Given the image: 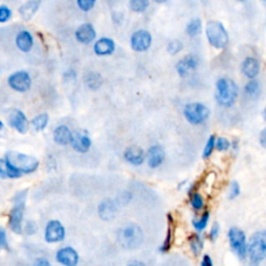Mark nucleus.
Listing matches in <instances>:
<instances>
[{"instance_id":"obj_14","label":"nucleus","mask_w":266,"mask_h":266,"mask_svg":"<svg viewBox=\"0 0 266 266\" xmlns=\"http://www.w3.org/2000/svg\"><path fill=\"white\" fill-rule=\"evenodd\" d=\"M198 59L194 55H189L182 58L176 66L177 72L180 77L185 78L198 68Z\"/></svg>"},{"instance_id":"obj_16","label":"nucleus","mask_w":266,"mask_h":266,"mask_svg":"<svg viewBox=\"0 0 266 266\" xmlns=\"http://www.w3.org/2000/svg\"><path fill=\"white\" fill-rule=\"evenodd\" d=\"M75 37L77 41L82 44H90L92 41L95 40L96 38V31L94 26L90 23H85L80 25L77 28Z\"/></svg>"},{"instance_id":"obj_7","label":"nucleus","mask_w":266,"mask_h":266,"mask_svg":"<svg viewBox=\"0 0 266 266\" xmlns=\"http://www.w3.org/2000/svg\"><path fill=\"white\" fill-rule=\"evenodd\" d=\"M185 119L191 124L199 125L204 123L210 116L209 108L202 103H190L184 107Z\"/></svg>"},{"instance_id":"obj_38","label":"nucleus","mask_w":266,"mask_h":266,"mask_svg":"<svg viewBox=\"0 0 266 266\" xmlns=\"http://www.w3.org/2000/svg\"><path fill=\"white\" fill-rule=\"evenodd\" d=\"M231 144L226 137H218L215 143V148L218 151H227L230 148Z\"/></svg>"},{"instance_id":"obj_24","label":"nucleus","mask_w":266,"mask_h":266,"mask_svg":"<svg viewBox=\"0 0 266 266\" xmlns=\"http://www.w3.org/2000/svg\"><path fill=\"white\" fill-rule=\"evenodd\" d=\"M39 8H40V0H30V2H27L19 10L21 18L25 21H29L34 17Z\"/></svg>"},{"instance_id":"obj_33","label":"nucleus","mask_w":266,"mask_h":266,"mask_svg":"<svg viewBox=\"0 0 266 266\" xmlns=\"http://www.w3.org/2000/svg\"><path fill=\"white\" fill-rule=\"evenodd\" d=\"M129 7L135 13H142L149 7V0H130Z\"/></svg>"},{"instance_id":"obj_49","label":"nucleus","mask_w":266,"mask_h":266,"mask_svg":"<svg viewBox=\"0 0 266 266\" xmlns=\"http://www.w3.org/2000/svg\"><path fill=\"white\" fill-rule=\"evenodd\" d=\"M263 119L266 121V107L264 108V111H263Z\"/></svg>"},{"instance_id":"obj_1","label":"nucleus","mask_w":266,"mask_h":266,"mask_svg":"<svg viewBox=\"0 0 266 266\" xmlns=\"http://www.w3.org/2000/svg\"><path fill=\"white\" fill-rule=\"evenodd\" d=\"M238 97V86L230 78H221L216 82L215 99L217 103L224 106H232Z\"/></svg>"},{"instance_id":"obj_4","label":"nucleus","mask_w":266,"mask_h":266,"mask_svg":"<svg viewBox=\"0 0 266 266\" xmlns=\"http://www.w3.org/2000/svg\"><path fill=\"white\" fill-rule=\"evenodd\" d=\"M5 158L22 174H31L39 167V160L36 157L23 153L11 151L7 153Z\"/></svg>"},{"instance_id":"obj_10","label":"nucleus","mask_w":266,"mask_h":266,"mask_svg":"<svg viewBox=\"0 0 266 266\" xmlns=\"http://www.w3.org/2000/svg\"><path fill=\"white\" fill-rule=\"evenodd\" d=\"M9 85L16 92L24 93L30 88L31 78L25 71H18L12 74L8 79Z\"/></svg>"},{"instance_id":"obj_44","label":"nucleus","mask_w":266,"mask_h":266,"mask_svg":"<svg viewBox=\"0 0 266 266\" xmlns=\"http://www.w3.org/2000/svg\"><path fill=\"white\" fill-rule=\"evenodd\" d=\"M33 266H51L50 262L47 260L46 258H38L35 262Z\"/></svg>"},{"instance_id":"obj_39","label":"nucleus","mask_w":266,"mask_h":266,"mask_svg":"<svg viewBox=\"0 0 266 266\" xmlns=\"http://www.w3.org/2000/svg\"><path fill=\"white\" fill-rule=\"evenodd\" d=\"M12 16V11L11 9H9L8 7L6 6H2V8H0V22H7Z\"/></svg>"},{"instance_id":"obj_30","label":"nucleus","mask_w":266,"mask_h":266,"mask_svg":"<svg viewBox=\"0 0 266 266\" xmlns=\"http://www.w3.org/2000/svg\"><path fill=\"white\" fill-rule=\"evenodd\" d=\"M209 216H210V213L208 211H206L205 213H203L202 216L200 218H198V220H195L193 221V226L194 228L198 231V232H202L204 231L208 225V222H209Z\"/></svg>"},{"instance_id":"obj_50","label":"nucleus","mask_w":266,"mask_h":266,"mask_svg":"<svg viewBox=\"0 0 266 266\" xmlns=\"http://www.w3.org/2000/svg\"><path fill=\"white\" fill-rule=\"evenodd\" d=\"M237 2H239V3H244V2H246V0H237Z\"/></svg>"},{"instance_id":"obj_46","label":"nucleus","mask_w":266,"mask_h":266,"mask_svg":"<svg viewBox=\"0 0 266 266\" xmlns=\"http://www.w3.org/2000/svg\"><path fill=\"white\" fill-rule=\"evenodd\" d=\"M259 140H260V145H261L263 148L266 149V128L263 129V130L261 131Z\"/></svg>"},{"instance_id":"obj_32","label":"nucleus","mask_w":266,"mask_h":266,"mask_svg":"<svg viewBox=\"0 0 266 266\" xmlns=\"http://www.w3.org/2000/svg\"><path fill=\"white\" fill-rule=\"evenodd\" d=\"M167 218H168V229H167V232H166L165 239H164L162 245L159 248L160 252H162V253H166V252L169 251L170 243H171V223H173V217H171L170 214H168Z\"/></svg>"},{"instance_id":"obj_12","label":"nucleus","mask_w":266,"mask_h":266,"mask_svg":"<svg viewBox=\"0 0 266 266\" xmlns=\"http://www.w3.org/2000/svg\"><path fill=\"white\" fill-rule=\"evenodd\" d=\"M56 261L64 266H77L79 262V255L71 246L59 248L55 254Z\"/></svg>"},{"instance_id":"obj_34","label":"nucleus","mask_w":266,"mask_h":266,"mask_svg":"<svg viewBox=\"0 0 266 266\" xmlns=\"http://www.w3.org/2000/svg\"><path fill=\"white\" fill-rule=\"evenodd\" d=\"M191 205L195 210H201L204 207V199L199 193H194L191 197Z\"/></svg>"},{"instance_id":"obj_29","label":"nucleus","mask_w":266,"mask_h":266,"mask_svg":"<svg viewBox=\"0 0 266 266\" xmlns=\"http://www.w3.org/2000/svg\"><path fill=\"white\" fill-rule=\"evenodd\" d=\"M87 86L92 90H97L102 84V77L98 73H90L85 78Z\"/></svg>"},{"instance_id":"obj_20","label":"nucleus","mask_w":266,"mask_h":266,"mask_svg":"<svg viewBox=\"0 0 266 266\" xmlns=\"http://www.w3.org/2000/svg\"><path fill=\"white\" fill-rule=\"evenodd\" d=\"M241 71L243 75L249 79L255 78L260 71L259 61L254 57H246L241 64Z\"/></svg>"},{"instance_id":"obj_11","label":"nucleus","mask_w":266,"mask_h":266,"mask_svg":"<svg viewBox=\"0 0 266 266\" xmlns=\"http://www.w3.org/2000/svg\"><path fill=\"white\" fill-rule=\"evenodd\" d=\"M152 37L147 30H137L131 37V47L137 52H144L150 48Z\"/></svg>"},{"instance_id":"obj_42","label":"nucleus","mask_w":266,"mask_h":266,"mask_svg":"<svg viewBox=\"0 0 266 266\" xmlns=\"http://www.w3.org/2000/svg\"><path fill=\"white\" fill-rule=\"evenodd\" d=\"M0 246L4 249H9V241L7 237V232L4 228L0 230Z\"/></svg>"},{"instance_id":"obj_37","label":"nucleus","mask_w":266,"mask_h":266,"mask_svg":"<svg viewBox=\"0 0 266 266\" xmlns=\"http://www.w3.org/2000/svg\"><path fill=\"white\" fill-rule=\"evenodd\" d=\"M96 0H77V5L79 9L83 12L91 11L94 7H95Z\"/></svg>"},{"instance_id":"obj_35","label":"nucleus","mask_w":266,"mask_h":266,"mask_svg":"<svg viewBox=\"0 0 266 266\" xmlns=\"http://www.w3.org/2000/svg\"><path fill=\"white\" fill-rule=\"evenodd\" d=\"M215 143H216V138L214 135H211L208 140H207V144L205 146L204 152H203V158L207 159L209 156L212 154L214 148H215Z\"/></svg>"},{"instance_id":"obj_48","label":"nucleus","mask_w":266,"mask_h":266,"mask_svg":"<svg viewBox=\"0 0 266 266\" xmlns=\"http://www.w3.org/2000/svg\"><path fill=\"white\" fill-rule=\"evenodd\" d=\"M165 2L166 0H154V3H156V4H163Z\"/></svg>"},{"instance_id":"obj_18","label":"nucleus","mask_w":266,"mask_h":266,"mask_svg":"<svg viewBox=\"0 0 266 266\" xmlns=\"http://www.w3.org/2000/svg\"><path fill=\"white\" fill-rule=\"evenodd\" d=\"M98 213L103 221L107 222V221L114 220L116 213H117L116 203L111 199L103 200L99 205Z\"/></svg>"},{"instance_id":"obj_5","label":"nucleus","mask_w":266,"mask_h":266,"mask_svg":"<svg viewBox=\"0 0 266 266\" xmlns=\"http://www.w3.org/2000/svg\"><path fill=\"white\" fill-rule=\"evenodd\" d=\"M118 240L123 247L134 249L143 242V230L137 225L130 224L119 231Z\"/></svg>"},{"instance_id":"obj_27","label":"nucleus","mask_w":266,"mask_h":266,"mask_svg":"<svg viewBox=\"0 0 266 266\" xmlns=\"http://www.w3.org/2000/svg\"><path fill=\"white\" fill-rule=\"evenodd\" d=\"M48 121H49L48 115L41 114L33 119V121H31V125H33V127L36 131H43L46 128L47 124H48Z\"/></svg>"},{"instance_id":"obj_2","label":"nucleus","mask_w":266,"mask_h":266,"mask_svg":"<svg viewBox=\"0 0 266 266\" xmlns=\"http://www.w3.org/2000/svg\"><path fill=\"white\" fill-rule=\"evenodd\" d=\"M27 197V191H21L13 198L14 206L9 215V226L14 233L21 234L23 231L22 222L25 211V202Z\"/></svg>"},{"instance_id":"obj_6","label":"nucleus","mask_w":266,"mask_h":266,"mask_svg":"<svg viewBox=\"0 0 266 266\" xmlns=\"http://www.w3.org/2000/svg\"><path fill=\"white\" fill-rule=\"evenodd\" d=\"M206 36L211 46L224 49L229 43V35L224 25L218 21H209L206 25Z\"/></svg>"},{"instance_id":"obj_45","label":"nucleus","mask_w":266,"mask_h":266,"mask_svg":"<svg viewBox=\"0 0 266 266\" xmlns=\"http://www.w3.org/2000/svg\"><path fill=\"white\" fill-rule=\"evenodd\" d=\"M201 266H213V262H212L210 256L205 255L204 257H203L202 262H201Z\"/></svg>"},{"instance_id":"obj_8","label":"nucleus","mask_w":266,"mask_h":266,"mask_svg":"<svg viewBox=\"0 0 266 266\" xmlns=\"http://www.w3.org/2000/svg\"><path fill=\"white\" fill-rule=\"evenodd\" d=\"M229 242L231 248L234 251L239 259L243 260L247 255V245H246V238L245 234L240 229L233 227L229 231Z\"/></svg>"},{"instance_id":"obj_41","label":"nucleus","mask_w":266,"mask_h":266,"mask_svg":"<svg viewBox=\"0 0 266 266\" xmlns=\"http://www.w3.org/2000/svg\"><path fill=\"white\" fill-rule=\"evenodd\" d=\"M240 194V187H239V184L236 182V181H234L232 182L231 184V187H230V193H229V198L231 200L233 199H235L239 196Z\"/></svg>"},{"instance_id":"obj_3","label":"nucleus","mask_w":266,"mask_h":266,"mask_svg":"<svg viewBox=\"0 0 266 266\" xmlns=\"http://www.w3.org/2000/svg\"><path fill=\"white\" fill-rule=\"evenodd\" d=\"M247 256L252 266H258L266 258V231L256 232L247 245Z\"/></svg>"},{"instance_id":"obj_17","label":"nucleus","mask_w":266,"mask_h":266,"mask_svg":"<svg viewBox=\"0 0 266 266\" xmlns=\"http://www.w3.org/2000/svg\"><path fill=\"white\" fill-rule=\"evenodd\" d=\"M72 148L78 153H85L90 150L92 146V140L87 135L76 132L73 133L71 139Z\"/></svg>"},{"instance_id":"obj_13","label":"nucleus","mask_w":266,"mask_h":266,"mask_svg":"<svg viewBox=\"0 0 266 266\" xmlns=\"http://www.w3.org/2000/svg\"><path fill=\"white\" fill-rule=\"evenodd\" d=\"M9 124L12 128L21 134H25L28 131L27 118L19 109H15L9 115Z\"/></svg>"},{"instance_id":"obj_40","label":"nucleus","mask_w":266,"mask_h":266,"mask_svg":"<svg viewBox=\"0 0 266 266\" xmlns=\"http://www.w3.org/2000/svg\"><path fill=\"white\" fill-rule=\"evenodd\" d=\"M24 231L27 235H34L38 231V226L34 221H27L24 227Z\"/></svg>"},{"instance_id":"obj_31","label":"nucleus","mask_w":266,"mask_h":266,"mask_svg":"<svg viewBox=\"0 0 266 266\" xmlns=\"http://www.w3.org/2000/svg\"><path fill=\"white\" fill-rule=\"evenodd\" d=\"M201 30H202V22L199 18L193 19L186 27V33L191 37L198 36L201 33Z\"/></svg>"},{"instance_id":"obj_28","label":"nucleus","mask_w":266,"mask_h":266,"mask_svg":"<svg viewBox=\"0 0 266 266\" xmlns=\"http://www.w3.org/2000/svg\"><path fill=\"white\" fill-rule=\"evenodd\" d=\"M260 92H261L260 83L255 79H252L251 81H248L244 86V93L248 97H252V98L258 97Z\"/></svg>"},{"instance_id":"obj_23","label":"nucleus","mask_w":266,"mask_h":266,"mask_svg":"<svg viewBox=\"0 0 266 266\" xmlns=\"http://www.w3.org/2000/svg\"><path fill=\"white\" fill-rule=\"evenodd\" d=\"M22 175L23 174L21 171L18 168H16L13 164H11L6 158L0 160V177H2V179H16L20 178Z\"/></svg>"},{"instance_id":"obj_51","label":"nucleus","mask_w":266,"mask_h":266,"mask_svg":"<svg viewBox=\"0 0 266 266\" xmlns=\"http://www.w3.org/2000/svg\"><path fill=\"white\" fill-rule=\"evenodd\" d=\"M262 2H266V0H262Z\"/></svg>"},{"instance_id":"obj_25","label":"nucleus","mask_w":266,"mask_h":266,"mask_svg":"<svg viewBox=\"0 0 266 266\" xmlns=\"http://www.w3.org/2000/svg\"><path fill=\"white\" fill-rule=\"evenodd\" d=\"M16 45L18 48L23 52H28L33 48L34 45V39L28 31H21L19 35L16 38Z\"/></svg>"},{"instance_id":"obj_15","label":"nucleus","mask_w":266,"mask_h":266,"mask_svg":"<svg viewBox=\"0 0 266 266\" xmlns=\"http://www.w3.org/2000/svg\"><path fill=\"white\" fill-rule=\"evenodd\" d=\"M124 158L128 163L134 166H138L140 164H143L145 160L144 150L137 146H131L124 152Z\"/></svg>"},{"instance_id":"obj_36","label":"nucleus","mask_w":266,"mask_h":266,"mask_svg":"<svg viewBox=\"0 0 266 266\" xmlns=\"http://www.w3.org/2000/svg\"><path fill=\"white\" fill-rule=\"evenodd\" d=\"M183 49V44L178 41V40H175V41H171L168 46H167V51L169 54L174 55V54H177L179 53L181 50Z\"/></svg>"},{"instance_id":"obj_19","label":"nucleus","mask_w":266,"mask_h":266,"mask_svg":"<svg viewBox=\"0 0 266 266\" xmlns=\"http://www.w3.org/2000/svg\"><path fill=\"white\" fill-rule=\"evenodd\" d=\"M164 151L160 146H152L148 151V164L151 168H156L164 160Z\"/></svg>"},{"instance_id":"obj_9","label":"nucleus","mask_w":266,"mask_h":266,"mask_svg":"<svg viewBox=\"0 0 266 266\" xmlns=\"http://www.w3.org/2000/svg\"><path fill=\"white\" fill-rule=\"evenodd\" d=\"M66 230L59 221L48 222L45 229V240L48 243H57L65 239Z\"/></svg>"},{"instance_id":"obj_26","label":"nucleus","mask_w":266,"mask_h":266,"mask_svg":"<svg viewBox=\"0 0 266 266\" xmlns=\"http://www.w3.org/2000/svg\"><path fill=\"white\" fill-rule=\"evenodd\" d=\"M190 246L194 255L196 256L200 255L203 249V246H204V241H203V238L200 236V234H194V235L191 236Z\"/></svg>"},{"instance_id":"obj_22","label":"nucleus","mask_w":266,"mask_h":266,"mask_svg":"<svg viewBox=\"0 0 266 266\" xmlns=\"http://www.w3.org/2000/svg\"><path fill=\"white\" fill-rule=\"evenodd\" d=\"M72 135L73 133H71L70 129L67 126L60 125L53 132V139L59 146H67L68 144H71Z\"/></svg>"},{"instance_id":"obj_21","label":"nucleus","mask_w":266,"mask_h":266,"mask_svg":"<svg viewBox=\"0 0 266 266\" xmlns=\"http://www.w3.org/2000/svg\"><path fill=\"white\" fill-rule=\"evenodd\" d=\"M116 49L115 42L108 38H102L98 40L94 46V51L97 55H111Z\"/></svg>"},{"instance_id":"obj_43","label":"nucleus","mask_w":266,"mask_h":266,"mask_svg":"<svg viewBox=\"0 0 266 266\" xmlns=\"http://www.w3.org/2000/svg\"><path fill=\"white\" fill-rule=\"evenodd\" d=\"M218 234H220V225H218L217 223H215L211 230H210V233H209V237L212 241H214L217 237H218Z\"/></svg>"},{"instance_id":"obj_47","label":"nucleus","mask_w":266,"mask_h":266,"mask_svg":"<svg viewBox=\"0 0 266 266\" xmlns=\"http://www.w3.org/2000/svg\"><path fill=\"white\" fill-rule=\"evenodd\" d=\"M127 266H146V264L144 262H142V261L133 260V261H130Z\"/></svg>"}]
</instances>
